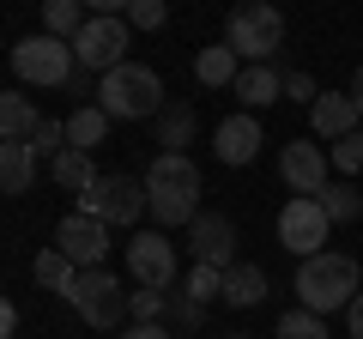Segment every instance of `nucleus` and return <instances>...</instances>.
<instances>
[{"label":"nucleus","mask_w":363,"mask_h":339,"mask_svg":"<svg viewBox=\"0 0 363 339\" xmlns=\"http://www.w3.org/2000/svg\"><path fill=\"white\" fill-rule=\"evenodd\" d=\"M230 339H248V333H230Z\"/></svg>","instance_id":"40"},{"label":"nucleus","mask_w":363,"mask_h":339,"mask_svg":"<svg viewBox=\"0 0 363 339\" xmlns=\"http://www.w3.org/2000/svg\"><path fill=\"white\" fill-rule=\"evenodd\" d=\"M182 291H188L194 303H218V297H224V273H218V267H194Z\"/></svg>","instance_id":"29"},{"label":"nucleus","mask_w":363,"mask_h":339,"mask_svg":"<svg viewBox=\"0 0 363 339\" xmlns=\"http://www.w3.org/2000/svg\"><path fill=\"white\" fill-rule=\"evenodd\" d=\"M128 297H133V291H121V279H116V273L91 267V273H79V285H73V297H67V303L79 309V321H85V327L109 333V327L128 321Z\"/></svg>","instance_id":"6"},{"label":"nucleus","mask_w":363,"mask_h":339,"mask_svg":"<svg viewBox=\"0 0 363 339\" xmlns=\"http://www.w3.org/2000/svg\"><path fill=\"white\" fill-rule=\"evenodd\" d=\"M169 321L176 327H200L206 321V303H194L188 291H169Z\"/></svg>","instance_id":"32"},{"label":"nucleus","mask_w":363,"mask_h":339,"mask_svg":"<svg viewBox=\"0 0 363 339\" xmlns=\"http://www.w3.org/2000/svg\"><path fill=\"white\" fill-rule=\"evenodd\" d=\"M194 79H200V85H230V91H236V79H242V55H236L230 43H212V49L194 55Z\"/></svg>","instance_id":"17"},{"label":"nucleus","mask_w":363,"mask_h":339,"mask_svg":"<svg viewBox=\"0 0 363 339\" xmlns=\"http://www.w3.org/2000/svg\"><path fill=\"white\" fill-rule=\"evenodd\" d=\"M121 339H169V327H164V321H133Z\"/></svg>","instance_id":"35"},{"label":"nucleus","mask_w":363,"mask_h":339,"mask_svg":"<svg viewBox=\"0 0 363 339\" xmlns=\"http://www.w3.org/2000/svg\"><path fill=\"white\" fill-rule=\"evenodd\" d=\"M279 176H285L291 200H321L327 194V152L309 145V140H291L279 152Z\"/></svg>","instance_id":"12"},{"label":"nucleus","mask_w":363,"mask_h":339,"mask_svg":"<svg viewBox=\"0 0 363 339\" xmlns=\"http://www.w3.org/2000/svg\"><path fill=\"white\" fill-rule=\"evenodd\" d=\"M309 121H315V133H321L327 145L351 140V133L363 128V116H357V104H351V91H321V97H315V109H309Z\"/></svg>","instance_id":"15"},{"label":"nucleus","mask_w":363,"mask_h":339,"mask_svg":"<svg viewBox=\"0 0 363 339\" xmlns=\"http://www.w3.org/2000/svg\"><path fill=\"white\" fill-rule=\"evenodd\" d=\"M37 128H43V116H37V104H30L25 91H6V97H0V140H6V145H30V140H37Z\"/></svg>","instance_id":"16"},{"label":"nucleus","mask_w":363,"mask_h":339,"mask_svg":"<svg viewBox=\"0 0 363 339\" xmlns=\"http://www.w3.org/2000/svg\"><path fill=\"white\" fill-rule=\"evenodd\" d=\"M351 104H357V116H363V67L351 73Z\"/></svg>","instance_id":"39"},{"label":"nucleus","mask_w":363,"mask_h":339,"mask_svg":"<svg viewBox=\"0 0 363 339\" xmlns=\"http://www.w3.org/2000/svg\"><path fill=\"white\" fill-rule=\"evenodd\" d=\"M55 248H61L79 273H91V267H104V255H109V224L91 218V212H73V218H61V230H55Z\"/></svg>","instance_id":"11"},{"label":"nucleus","mask_w":363,"mask_h":339,"mask_svg":"<svg viewBox=\"0 0 363 339\" xmlns=\"http://www.w3.org/2000/svg\"><path fill=\"white\" fill-rule=\"evenodd\" d=\"M13 73H18V85H67L79 73V55H73V43L37 30V37L13 43Z\"/></svg>","instance_id":"5"},{"label":"nucleus","mask_w":363,"mask_h":339,"mask_svg":"<svg viewBox=\"0 0 363 339\" xmlns=\"http://www.w3.org/2000/svg\"><path fill=\"white\" fill-rule=\"evenodd\" d=\"M104 133H109V116L97 104H79L73 116H67V145H73V152H97Z\"/></svg>","instance_id":"20"},{"label":"nucleus","mask_w":363,"mask_h":339,"mask_svg":"<svg viewBox=\"0 0 363 339\" xmlns=\"http://www.w3.org/2000/svg\"><path fill=\"white\" fill-rule=\"evenodd\" d=\"M85 25H91V18H85V6H79V0H49V6H43V30H49V37H61V43H73Z\"/></svg>","instance_id":"24"},{"label":"nucleus","mask_w":363,"mask_h":339,"mask_svg":"<svg viewBox=\"0 0 363 339\" xmlns=\"http://www.w3.org/2000/svg\"><path fill=\"white\" fill-rule=\"evenodd\" d=\"M285 97H297V104L315 109V97H321V85H315L309 73H285Z\"/></svg>","instance_id":"34"},{"label":"nucleus","mask_w":363,"mask_h":339,"mask_svg":"<svg viewBox=\"0 0 363 339\" xmlns=\"http://www.w3.org/2000/svg\"><path fill=\"white\" fill-rule=\"evenodd\" d=\"M164 18H169L164 0H128V25L133 30H164Z\"/></svg>","instance_id":"31"},{"label":"nucleus","mask_w":363,"mask_h":339,"mask_svg":"<svg viewBox=\"0 0 363 339\" xmlns=\"http://www.w3.org/2000/svg\"><path fill=\"white\" fill-rule=\"evenodd\" d=\"M272 339H327V321H321V315H309V309H291V315H279Z\"/></svg>","instance_id":"28"},{"label":"nucleus","mask_w":363,"mask_h":339,"mask_svg":"<svg viewBox=\"0 0 363 339\" xmlns=\"http://www.w3.org/2000/svg\"><path fill=\"white\" fill-rule=\"evenodd\" d=\"M297 303L309 315H333V309H351L357 303V261L351 255H315V261L297 267Z\"/></svg>","instance_id":"3"},{"label":"nucleus","mask_w":363,"mask_h":339,"mask_svg":"<svg viewBox=\"0 0 363 339\" xmlns=\"http://www.w3.org/2000/svg\"><path fill=\"white\" fill-rule=\"evenodd\" d=\"M30 176H37V152H30V145H6V140H0V188H6V194H25Z\"/></svg>","instance_id":"22"},{"label":"nucleus","mask_w":363,"mask_h":339,"mask_svg":"<svg viewBox=\"0 0 363 339\" xmlns=\"http://www.w3.org/2000/svg\"><path fill=\"white\" fill-rule=\"evenodd\" d=\"M128 309H133V321H164V315H169V291H133V297H128Z\"/></svg>","instance_id":"30"},{"label":"nucleus","mask_w":363,"mask_h":339,"mask_svg":"<svg viewBox=\"0 0 363 339\" xmlns=\"http://www.w3.org/2000/svg\"><path fill=\"white\" fill-rule=\"evenodd\" d=\"M212 152H218V164H230V170H242V164H255V152H260V121L248 116H224L218 121V140H212Z\"/></svg>","instance_id":"14"},{"label":"nucleus","mask_w":363,"mask_h":339,"mask_svg":"<svg viewBox=\"0 0 363 339\" xmlns=\"http://www.w3.org/2000/svg\"><path fill=\"white\" fill-rule=\"evenodd\" d=\"M321 206H327V218H333V224H351V218H363V194H357L351 182H327Z\"/></svg>","instance_id":"26"},{"label":"nucleus","mask_w":363,"mask_h":339,"mask_svg":"<svg viewBox=\"0 0 363 339\" xmlns=\"http://www.w3.org/2000/svg\"><path fill=\"white\" fill-rule=\"evenodd\" d=\"M224 43H230L248 67H267L272 55H279V43H285V13L267 6V0H242V6H230Z\"/></svg>","instance_id":"4"},{"label":"nucleus","mask_w":363,"mask_h":339,"mask_svg":"<svg viewBox=\"0 0 363 339\" xmlns=\"http://www.w3.org/2000/svg\"><path fill=\"white\" fill-rule=\"evenodd\" d=\"M79 212H91V218H104V224H128V230H133V224L152 212V194H145V182H133V176H104V182L79 200Z\"/></svg>","instance_id":"9"},{"label":"nucleus","mask_w":363,"mask_h":339,"mask_svg":"<svg viewBox=\"0 0 363 339\" xmlns=\"http://www.w3.org/2000/svg\"><path fill=\"white\" fill-rule=\"evenodd\" d=\"M49 176H55V188H67V194H79V200L104 182V176H97V164H91V152H67V157H55Z\"/></svg>","instance_id":"19"},{"label":"nucleus","mask_w":363,"mask_h":339,"mask_svg":"<svg viewBox=\"0 0 363 339\" xmlns=\"http://www.w3.org/2000/svg\"><path fill=\"white\" fill-rule=\"evenodd\" d=\"M327 152H333V164L345 170V176H351V170H363V128L351 133V140H339V145H327Z\"/></svg>","instance_id":"33"},{"label":"nucleus","mask_w":363,"mask_h":339,"mask_svg":"<svg viewBox=\"0 0 363 339\" xmlns=\"http://www.w3.org/2000/svg\"><path fill=\"white\" fill-rule=\"evenodd\" d=\"M0 333H6V339L18 333V309H13V303H0Z\"/></svg>","instance_id":"37"},{"label":"nucleus","mask_w":363,"mask_h":339,"mask_svg":"<svg viewBox=\"0 0 363 339\" xmlns=\"http://www.w3.org/2000/svg\"><path fill=\"white\" fill-rule=\"evenodd\" d=\"M73 55H79V67H85V73H116V67H128V18L121 13H91V25L79 30L73 37Z\"/></svg>","instance_id":"7"},{"label":"nucleus","mask_w":363,"mask_h":339,"mask_svg":"<svg viewBox=\"0 0 363 339\" xmlns=\"http://www.w3.org/2000/svg\"><path fill=\"white\" fill-rule=\"evenodd\" d=\"M97 109H104L109 121H157L164 116V79L152 73V67H116V73L97 79Z\"/></svg>","instance_id":"2"},{"label":"nucleus","mask_w":363,"mask_h":339,"mask_svg":"<svg viewBox=\"0 0 363 339\" xmlns=\"http://www.w3.org/2000/svg\"><path fill=\"white\" fill-rule=\"evenodd\" d=\"M327 230H333V218H327L321 200H285L279 206V248H291L297 261L327 255Z\"/></svg>","instance_id":"8"},{"label":"nucleus","mask_w":363,"mask_h":339,"mask_svg":"<svg viewBox=\"0 0 363 339\" xmlns=\"http://www.w3.org/2000/svg\"><path fill=\"white\" fill-rule=\"evenodd\" d=\"M128 273H133V285H145V291H169L176 285V243H169L164 230H133Z\"/></svg>","instance_id":"10"},{"label":"nucleus","mask_w":363,"mask_h":339,"mask_svg":"<svg viewBox=\"0 0 363 339\" xmlns=\"http://www.w3.org/2000/svg\"><path fill=\"white\" fill-rule=\"evenodd\" d=\"M279 91H285V79L272 73V67H242V79H236V97H242V109L279 104Z\"/></svg>","instance_id":"23"},{"label":"nucleus","mask_w":363,"mask_h":339,"mask_svg":"<svg viewBox=\"0 0 363 339\" xmlns=\"http://www.w3.org/2000/svg\"><path fill=\"white\" fill-rule=\"evenodd\" d=\"M188 140H194V109H188V104H169L164 116H157V145H164V152H182Z\"/></svg>","instance_id":"25"},{"label":"nucleus","mask_w":363,"mask_h":339,"mask_svg":"<svg viewBox=\"0 0 363 339\" xmlns=\"http://www.w3.org/2000/svg\"><path fill=\"white\" fill-rule=\"evenodd\" d=\"M30 152H37V164H55V157H67V152H73V145H67V121L43 116V128H37V140H30Z\"/></svg>","instance_id":"27"},{"label":"nucleus","mask_w":363,"mask_h":339,"mask_svg":"<svg viewBox=\"0 0 363 339\" xmlns=\"http://www.w3.org/2000/svg\"><path fill=\"white\" fill-rule=\"evenodd\" d=\"M188 255H194V267H218V273H230V255H236V224L224 218V212H200L194 224H188Z\"/></svg>","instance_id":"13"},{"label":"nucleus","mask_w":363,"mask_h":339,"mask_svg":"<svg viewBox=\"0 0 363 339\" xmlns=\"http://www.w3.org/2000/svg\"><path fill=\"white\" fill-rule=\"evenodd\" d=\"M345 327H351V339H363V291H357V303L345 309Z\"/></svg>","instance_id":"36"},{"label":"nucleus","mask_w":363,"mask_h":339,"mask_svg":"<svg viewBox=\"0 0 363 339\" xmlns=\"http://www.w3.org/2000/svg\"><path fill=\"white\" fill-rule=\"evenodd\" d=\"M30 273H37L43 291H61V297H73V285H79V267L67 261L61 248H43L37 261H30Z\"/></svg>","instance_id":"21"},{"label":"nucleus","mask_w":363,"mask_h":339,"mask_svg":"<svg viewBox=\"0 0 363 339\" xmlns=\"http://www.w3.org/2000/svg\"><path fill=\"white\" fill-rule=\"evenodd\" d=\"M67 91H73V97H79V104H85V91H91V73H85V67H79V73H73V79H67Z\"/></svg>","instance_id":"38"},{"label":"nucleus","mask_w":363,"mask_h":339,"mask_svg":"<svg viewBox=\"0 0 363 339\" xmlns=\"http://www.w3.org/2000/svg\"><path fill=\"white\" fill-rule=\"evenodd\" d=\"M145 194H152V218L164 230H188L200 218V164L188 152H157L145 170Z\"/></svg>","instance_id":"1"},{"label":"nucleus","mask_w":363,"mask_h":339,"mask_svg":"<svg viewBox=\"0 0 363 339\" xmlns=\"http://www.w3.org/2000/svg\"><path fill=\"white\" fill-rule=\"evenodd\" d=\"M224 303H230V309H255V303H267V273H260L255 261H236L230 273H224Z\"/></svg>","instance_id":"18"}]
</instances>
